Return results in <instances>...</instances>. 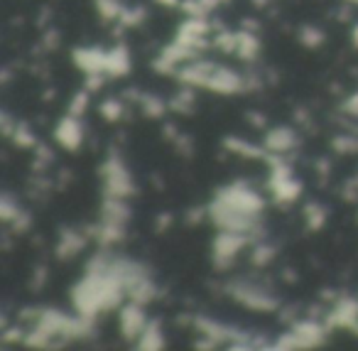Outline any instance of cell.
<instances>
[{"label":"cell","mask_w":358,"mask_h":351,"mask_svg":"<svg viewBox=\"0 0 358 351\" xmlns=\"http://www.w3.org/2000/svg\"><path fill=\"white\" fill-rule=\"evenodd\" d=\"M128 297V287L115 273H84L79 282L71 287V302L76 315L96 319L108 310H115Z\"/></svg>","instance_id":"obj_1"},{"label":"cell","mask_w":358,"mask_h":351,"mask_svg":"<svg viewBox=\"0 0 358 351\" xmlns=\"http://www.w3.org/2000/svg\"><path fill=\"white\" fill-rule=\"evenodd\" d=\"M206 209H209V219L214 221V226L219 228V231L248 233L253 241H260V238H263L265 228H263V221H260V216L236 212V209L226 207V204L219 202V199H211V204Z\"/></svg>","instance_id":"obj_2"},{"label":"cell","mask_w":358,"mask_h":351,"mask_svg":"<svg viewBox=\"0 0 358 351\" xmlns=\"http://www.w3.org/2000/svg\"><path fill=\"white\" fill-rule=\"evenodd\" d=\"M101 177H103V194L106 197H118V199H128L133 197L138 189L133 184L128 167H125L123 158H120L115 150H110L108 160L101 167Z\"/></svg>","instance_id":"obj_3"},{"label":"cell","mask_w":358,"mask_h":351,"mask_svg":"<svg viewBox=\"0 0 358 351\" xmlns=\"http://www.w3.org/2000/svg\"><path fill=\"white\" fill-rule=\"evenodd\" d=\"M226 295H231L236 302L255 312H275L278 310V297L268 287L250 280H234L226 285Z\"/></svg>","instance_id":"obj_4"},{"label":"cell","mask_w":358,"mask_h":351,"mask_svg":"<svg viewBox=\"0 0 358 351\" xmlns=\"http://www.w3.org/2000/svg\"><path fill=\"white\" fill-rule=\"evenodd\" d=\"M214 199L224 202L226 207L236 209V212L253 214V216H260L265 209V199L245 182H231V184H226V187L216 189Z\"/></svg>","instance_id":"obj_5"},{"label":"cell","mask_w":358,"mask_h":351,"mask_svg":"<svg viewBox=\"0 0 358 351\" xmlns=\"http://www.w3.org/2000/svg\"><path fill=\"white\" fill-rule=\"evenodd\" d=\"M248 243H253V238L248 233H236V231H219L214 238V246H211V258H214V266L219 270L231 268V263L238 258V253L243 251Z\"/></svg>","instance_id":"obj_6"},{"label":"cell","mask_w":358,"mask_h":351,"mask_svg":"<svg viewBox=\"0 0 358 351\" xmlns=\"http://www.w3.org/2000/svg\"><path fill=\"white\" fill-rule=\"evenodd\" d=\"M219 64H214V62H206V60H192L187 62L182 69H177L174 74H177V81L185 86H194V89H209V81H211V74H214V69Z\"/></svg>","instance_id":"obj_7"},{"label":"cell","mask_w":358,"mask_h":351,"mask_svg":"<svg viewBox=\"0 0 358 351\" xmlns=\"http://www.w3.org/2000/svg\"><path fill=\"white\" fill-rule=\"evenodd\" d=\"M118 324H120V334H123V339L128 341H138L140 334L145 331V326H148V317H145L143 312V305L140 302H125L123 307H120V315H118Z\"/></svg>","instance_id":"obj_8"},{"label":"cell","mask_w":358,"mask_h":351,"mask_svg":"<svg viewBox=\"0 0 358 351\" xmlns=\"http://www.w3.org/2000/svg\"><path fill=\"white\" fill-rule=\"evenodd\" d=\"M55 140L62 145L64 150H69V153H74V150L81 148V143H84V125H81V121L76 118V116L66 113L64 118L57 123L55 128Z\"/></svg>","instance_id":"obj_9"},{"label":"cell","mask_w":358,"mask_h":351,"mask_svg":"<svg viewBox=\"0 0 358 351\" xmlns=\"http://www.w3.org/2000/svg\"><path fill=\"white\" fill-rule=\"evenodd\" d=\"M71 60L84 74H106V60L108 52L99 50V47H76L71 52Z\"/></svg>","instance_id":"obj_10"},{"label":"cell","mask_w":358,"mask_h":351,"mask_svg":"<svg viewBox=\"0 0 358 351\" xmlns=\"http://www.w3.org/2000/svg\"><path fill=\"white\" fill-rule=\"evenodd\" d=\"M209 89L224 96L238 94V91H245V76H241L238 71L229 69V67H216L211 74Z\"/></svg>","instance_id":"obj_11"},{"label":"cell","mask_w":358,"mask_h":351,"mask_svg":"<svg viewBox=\"0 0 358 351\" xmlns=\"http://www.w3.org/2000/svg\"><path fill=\"white\" fill-rule=\"evenodd\" d=\"M356 324H358V300H353V297H343V300H338L327 317L329 329H338V326L353 329Z\"/></svg>","instance_id":"obj_12"},{"label":"cell","mask_w":358,"mask_h":351,"mask_svg":"<svg viewBox=\"0 0 358 351\" xmlns=\"http://www.w3.org/2000/svg\"><path fill=\"white\" fill-rule=\"evenodd\" d=\"M292 331L302 339V349H314V346L324 344V339L329 334V326L317 319H294Z\"/></svg>","instance_id":"obj_13"},{"label":"cell","mask_w":358,"mask_h":351,"mask_svg":"<svg viewBox=\"0 0 358 351\" xmlns=\"http://www.w3.org/2000/svg\"><path fill=\"white\" fill-rule=\"evenodd\" d=\"M263 145H265V150H268V153L285 155V153H289V150L297 148L299 138H297V133H294V128H289V125H278V128L268 130Z\"/></svg>","instance_id":"obj_14"},{"label":"cell","mask_w":358,"mask_h":351,"mask_svg":"<svg viewBox=\"0 0 358 351\" xmlns=\"http://www.w3.org/2000/svg\"><path fill=\"white\" fill-rule=\"evenodd\" d=\"M86 246V236L79 231H74V228H64V231L59 233V243H57V258H62V261H71L74 256H79L81 251H84Z\"/></svg>","instance_id":"obj_15"},{"label":"cell","mask_w":358,"mask_h":351,"mask_svg":"<svg viewBox=\"0 0 358 351\" xmlns=\"http://www.w3.org/2000/svg\"><path fill=\"white\" fill-rule=\"evenodd\" d=\"M101 221L128 226V221H130V207L125 204V199L106 197L103 199V207H101Z\"/></svg>","instance_id":"obj_16"},{"label":"cell","mask_w":358,"mask_h":351,"mask_svg":"<svg viewBox=\"0 0 358 351\" xmlns=\"http://www.w3.org/2000/svg\"><path fill=\"white\" fill-rule=\"evenodd\" d=\"M224 148L229 150V153L241 155V158H248V160H268L270 158V153L265 150V145L260 148V145H253L243 138H234V135H229V138L224 140Z\"/></svg>","instance_id":"obj_17"},{"label":"cell","mask_w":358,"mask_h":351,"mask_svg":"<svg viewBox=\"0 0 358 351\" xmlns=\"http://www.w3.org/2000/svg\"><path fill=\"white\" fill-rule=\"evenodd\" d=\"M130 71V52L128 47L118 45L108 52V60H106V74L113 76V79H120Z\"/></svg>","instance_id":"obj_18"},{"label":"cell","mask_w":358,"mask_h":351,"mask_svg":"<svg viewBox=\"0 0 358 351\" xmlns=\"http://www.w3.org/2000/svg\"><path fill=\"white\" fill-rule=\"evenodd\" d=\"M138 349L143 351H157V349H164V334H162V324L157 319L148 322L145 331L140 334L138 339Z\"/></svg>","instance_id":"obj_19"},{"label":"cell","mask_w":358,"mask_h":351,"mask_svg":"<svg viewBox=\"0 0 358 351\" xmlns=\"http://www.w3.org/2000/svg\"><path fill=\"white\" fill-rule=\"evenodd\" d=\"M236 55L243 62H255L260 55V40L255 37L253 30H241L238 32V47H236Z\"/></svg>","instance_id":"obj_20"},{"label":"cell","mask_w":358,"mask_h":351,"mask_svg":"<svg viewBox=\"0 0 358 351\" xmlns=\"http://www.w3.org/2000/svg\"><path fill=\"white\" fill-rule=\"evenodd\" d=\"M155 295H157V285H155L150 275L128 287V300L140 302V305H148L150 300H155Z\"/></svg>","instance_id":"obj_21"},{"label":"cell","mask_w":358,"mask_h":351,"mask_svg":"<svg viewBox=\"0 0 358 351\" xmlns=\"http://www.w3.org/2000/svg\"><path fill=\"white\" fill-rule=\"evenodd\" d=\"M138 106L148 118H162L164 111H167V104H164L159 96H152V94H140Z\"/></svg>","instance_id":"obj_22"},{"label":"cell","mask_w":358,"mask_h":351,"mask_svg":"<svg viewBox=\"0 0 358 351\" xmlns=\"http://www.w3.org/2000/svg\"><path fill=\"white\" fill-rule=\"evenodd\" d=\"M304 223H307L309 231H319L327 223V209L317 202H309L304 207Z\"/></svg>","instance_id":"obj_23"},{"label":"cell","mask_w":358,"mask_h":351,"mask_svg":"<svg viewBox=\"0 0 358 351\" xmlns=\"http://www.w3.org/2000/svg\"><path fill=\"white\" fill-rule=\"evenodd\" d=\"M101 116H103L106 121H110V123H118L120 118H123L125 113V104L120 99H106L103 104L99 106Z\"/></svg>","instance_id":"obj_24"},{"label":"cell","mask_w":358,"mask_h":351,"mask_svg":"<svg viewBox=\"0 0 358 351\" xmlns=\"http://www.w3.org/2000/svg\"><path fill=\"white\" fill-rule=\"evenodd\" d=\"M192 106H194V86H185V89L179 91V94L172 99L169 109H172V111H179V113H189Z\"/></svg>","instance_id":"obj_25"},{"label":"cell","mask_w":358,"mask_h":351,"mask_svg":"<svg viewBox=\"0 0 358 351\" xmlns=\"http://www.w3.org/2000/svg\"><path fill=\"white\" fill-rule=\"evenodd\" d=\"M299 42L309 50H317V47L324 45V32L314 25H302L299 27Z\"/></svg>","instance_id":"obj_26"},{"label":"cell","mask_w":358,"mask_h":351,"mask_svg":"<svg viewBox=\"0 0 358 351\" xmlns=\"http://www.w3.org/2000/svg\"><path fill=\"white\" fill-rule=\"evenodd\" d=\"M96 11L103 20H120L123 15V6H120V0H96Z\"/></svg>","instance_id":"obj_27"},{"label":"cell","mask_w":358,"mask_h":351,"mask_svg":"<svg viewBox=\"0 0 358 351\" xmlns=\"http://www.w3.org/2000/svg\"><path fill=\"white\" fill-rule=\"evenodd\" d=\"M275 256H278V248H275L273 243L255 241V251H253V258H250V261H253L255 266H268V263H273Z\"/></svg>","instance_id":"obj_28"},{"label":"cell","mask_w":358,"mask_h":351,"mask_svg":"<svg viewBox=\"0 0 358 351\" xmlns=\"http://www.w3.org/2000/svg\"><path fill=\"white\" fill-rule=\"evenodd\" d=\"M13 143H15L17 148H37V138L27 123H17L15 133H13Z\"/></svg>","instance_id":"obj_29"},{"label":"cell","mask_w":358,"mask_h":351,"mask_svg":"<svg viewBox=\"0 0 358 351\" xmlns=\"http://www.w3.org/2000/svg\"><path fill=\"white\" fill-rule=\"evenodd\" d=\"M214 47L221 52H236V47H238V32H231L221 27L219 35L214 37Z\"/></svg>","instance_id":"obj_30"},{"label":"cell","mask_w":358,"mask_h":351,"mask_svg":"<svg viewBox=\"0 0 358 351\" xmlns=\"http://www.w3.org/2000/svg\"><path fill=\"white\" fill-rule=\"evenodd\" d=\"M20 212L22 209H20V204L15 202V197H13V194H3V199H0V219L6 223H10Z\"/></svg>","instance_id":"obj_31"},{"label":"cell","mask_w":358,"mask_h":351,"mask_svg":"<svg viewBox=\"0 0 358 351\" xmlns=\"http://www.w3.org/2000/svg\"><path fill=\"white\" fill-rule=\"evenodd\" d=\"M148 18L145 8H123V15H120V27H138L140 22Z\"/></svg>","instance_id":"obj_32"},{"label":"cell","mask_w":358,"mask_h":351,"mask_svg":"<svg viewBox=\"0 0 358 351\" xmlns=\"http://www.w3.org/2000/svg\"><path fill=\"white\" fill-rule=\"evenodd\" d=\"M334 150L341 155H353L358 153V138L356 135H336V138L331 140Z\"/></svg>","instance_id":"obj_33"},{"label":"cell","mask_w":358,"mask_h":351,"mask_svg":"<svg viewBox=\"0 0 358 351\" xmlns=\"http://www.w3.org/2000/svg\"><path fill=\"white\" fill-rule=\"evenodd\" d=\"M270 349H278V351H289V349H302V339H299L297 334H294L292 329L287 331V334L278 336V339L270 344Z\"/></svg>","instance_id":"obj_34"},{"label":"cell","mask_w":358,"mask_h":351,"mask_svg":"<svg viewBox=\"0 0 358 351\" xmlns=\"http://www.w3.org/2000/svg\"><path fill=\"white\" fill-rule=\"evenodd\" d=\"M89 94H91V91L86 89V91H79V94L71 99V104H69V113L71 116L81 118V116L86 113V109H89Z\"/></svg>","instance_id":"obj_35"},{"label":"cell","mask_w":358,"mask_h":351,"mask_svg":"<svg viewBox=\"0 0 358 351\" xmlns=\"http://www.w3.org/2000/svg\"><path fill=\"white\" fill-rule=\"evenodd\" d=\"M30 223H32L30 214H27V212H20V214H17V216L10 221V228H13V233H25V231H30Z\"/></svg>","instance_id":"obj_36"},{"label":"cell","mask_w":358,"mask_h":351,"mask_svg":"<svg viewBox=\"0 0 358 351\" xmlns=\"http://www.w3.org/2000/svg\"><path fill=\"white\" fill-rule=\"evenodd\" d=\"M55 160V153H52L47 145H37V160H35V170H45L47 165Z\"/></svg>","instance_id":"obj_37"},{"label":"cell","mask_w":358,"mask_h":351,"mask_svg":"<svg viewBox=\"0 0 358 351\" xmlns=\"http://www.w3.org/2000/svg\"><path fill=\"white\" fill-rule=\"evenodd\" d=\"M172 143H174V148H177L179 153L185 155V158H189V155L194 153V148H192V140L187 138V135H177V138H174Z\"/></svg>","instance_id":"obj_38"},{"label":"cell","mask_w":358,"mask_h":351,"mask_svg":"<svg viewBox=\"0 0 358 351\" xmlns=\"http://www.w3.org/2000/svg\"><path fill=\"white\" fill-rule=\"evenodd\" d=\"M0 128H3V135H6V138H13V133H15V128H17V123L10 118V113H6V111H3V116H0Z\"/></svg>","instance_id":"obj_39"},{"label":"cell","mask_w":358,"mask_h":351,"mask_svg":"<svg viewBox=\"0 0 358 351\" xmlns=\"http://www.w3.org/2000/svg\"><path fill=\"white\" fill-rule=\"evenodd\" d=\"M25 339V331L20 329V326H13V329H3V341L6 344H15V341Z\"/></svg>","instance_id":"obj_40"},{"label":"cell","mask_w":358,"mask_h":351,"mask_svg":"<svg viewBox=\"0 0 358 351\" xmlns=\"http://www.w3.org/2000/svg\"><path fill=\"white\" fill-rule=\"evenodd\" d=\"M101 86H103V74H86V89L94 94V91H99Z\"/></svg>","instance_id":"obj_41"},{"label":"cell","mask_w":358,"mask_h":351,"mask_svg":"<svg viewBox=\"0 0 358 351\" xmlns=\"http://www.w3.org/2000/svg\"><path fill=\"white\" fill-rule=\"evenodd\" d=\"M343 113H348V116H358V94H353V96H348L346 101H343Z\"/></svg>","instance_id":"obj_42"},{"label":"cell","mask_w":358,"mask_h":351,"mask_svg":"<svg viewBox=\"0 0 358 351\" xmlns=\"http://www.w3.org/2000/svg\"><path fill=\"white\" fill-rule=\"evenodd\" d=\"M204 214H209V209H189V212H187V223H189V226H196V223L201 221V219H204Z\"/></svg>","instance_id":"obj_43"},{"label":"cell","mask_w":358,"mask_h":351,"mask_svg":"<svg viewBox=\"0 0 358 351\" xmlns=\"http://www.w3.org/2000/svg\"><path fill=\"white\" fill-rule=\"evenodd\" d=\"M42 45L47 47V50H55L57 45H59V30H50L45 37H42Z\"/></svg>","instance_id":"obj_44"},{"label":"cell","mask_w":358,"mask_h":351,"mask_svg":"<svg viewBox=\"0 0 358 351\" xmlns=\"http://www.w3.org/2000/svg\"><path fill=\"white\" fill-rule=\"evenodd\" d=\"M169 223H172V214H159L155 219V231H164V228H169Z\"/></svg>","instance_id":"obj_45"},{"label":"cell","mask_w":358,"mask_h":351,"mask_svg":"<svg viewBox=\"0 0 358 351\" xmlns=\"http://www.w3.org/2000/svg\"><path fill=\"white\" fill-rule=\"evenodd\" d=\"M45 277H47V268H40V270L35 273V277H32V290H40V287L45 285Z\"/></svg>","instance_id":"obj_46"},{"label":"cell","mask_w":358,"mask_h":351,"mask_svg":"<svg viewBox=\"0 0 358 351\" xmlns=\"http://www.w3.org/2000/svg\"><path fill=\"white\" fill-rule=\"evenodd\" d=\"M201 3V8H204V13L209 15L211 11H216V8H221L226 3V0H199Z\"/></svg>","instance_id":"obj_47"},{"label":"cell","mask_w":358,"mask_h":351,"mask_svg":"<svg viewBox=\"0 0 358 351\" xmlns=\"http://www.w3.org/2000/svg\"><path fill=\"white\" fill-rule=\"evenodd\" d=\"M248 121L255 125V128H263V125H265V118H263V116H260V113H253V111L248 113Z\"/></svg>","instance_id":"obj_48"},{"label":"cell","mask_w":358,"mask_h":351,"mask_svg":"<svg viewBox=\"0 0 358 351\" xmlns=\"http://www.w3.org/2000/svg\"><path fill=\"white\" fill-rule=\"evenodd\" d=\"M314 170H317L322 177H327V174H329V163H327V160H319V163L314 165Z\"/></svg>","instance_id":"obj_49"},{"label":"cell","mask_w":358,"mask_h":351,"mask_svg":"<svg viewBox=\"0 0 358 351\" xmlns=\"http://www.w3.org/2000/svg\"><path fill=\"white\" fill-rule=\"evenodd\" d=\"M159 6H164V8H177V6H182L179 0H157Z\"/></svg>","instance_id":"obj_50"},{"label":"cell","mask_w":358,"mask_h":351,"mask_svg":"<svg viewBox=\"0 0 358 351\" xmlns=\"http://www.w3.org/2000/svg\"><path fill=\"white\" fill-rule=\"evenodd\" d=\"M351 42L358 47V25H353V30H351Z\"/></svg>","instance_id":"obj_51"},{"label":"cell","mask_w":358,"mask_h":351,"mask_svg":"<svg viewBox=\"0 0 358 351\" xmlns=\"http://www.w3.org/2000/svg\"><path fill=\"white\" fill-rule=\"evenodd\" d=\"M255 6H265V3H268V0H253Z\"/></svg>","instance_id":"obj_52"},{"label":"cell","mask_w":358,"mask_h":351,"mask_svg":"<svg viewBox=\"0 0 358 351\" xmlns=\"http://www.w3.org/2000/svg\"><path fill=\"white\" fill-rule=\"evenodd\" d=\"M348 3H353V6H358V0H348Z\"/></svg>","instance_id":"obj_53"},{"label":"cell","mask_w":358,"mask_h":351,"mask_svg":"<svg viewBox=\"0 0 358 351\" xmlns=\"http://www.w3.org/2000/svg\"><path fill=\"white\" fill-rule=\"evenodd\" d=\"M353 331H356V334H358V324H356V326H353Z\"/></svg>","instance_id":"obj_54"}]
</instances>
